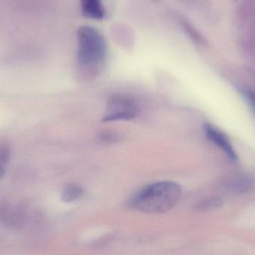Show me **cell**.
Masks as SVG:
<instances>
[{
  "label": "cell",
  "mask_w": 255,
  "mask_h": 255,
  "mask_svg": "<svg viewBox=\"0 0 255 255\" xmlns=\"http://www.w3.org/2000/svg\"><path fill=\"white\" fill-rule=\"evenodd\" d=\"M181 192V187L176 183H155L139 192L132 199L131 207L144 214H164L177 205Z\"/></svg>",
  "instance_id": "6da1fadb"
},
{
  "label": "cell",
  "mask_w": 255,
  "mask_h": 255,
  "mask_svg": "<svg viewBox=\"0 0 255 255\" xmlns=\"http://www.w3.org/2000/svg\"><path fill=\"white\" fill-rule=\"evenodd\" d=\"M78 60L84 67L101 65L106 58L108 47L103 34L94 27L82 25L78 30Z\"/></svg>",
  "instance_id": "7a4b0ae2"
},
{
  "label": "cell",
  "mask_w": 255,
  "mask_h": 255,
  "mask_svg": "<svg viewBox=\"0 0 255 255\" xmlns=\"http://www.w3.org/2000/svg\"><path fill=\"white\" fill-rule=\"evenodd\" d=\"M138 114L136 102L127 96H114L108 102L103 121H122L134 118Z\"/></svg>",
  "instance_id": "3957f363"
},
{
  "label": "cell",
  "mask_w": 255,
  "mask_h": 255,
  "mask_svg": "<svg viewBox=\"0 0 255 255\" xmlns=\"http://www.w3.org/2000/svg\"><path fill=\"white\" fill-rule=\"evenodd\" d=\"M205 131L208 139L219 148L223 149L231 160L234 161L238 160L236 152L226 135L210 124H206L205 126Z\"/></svg>",
  "instance_id": "277c9868"
},
{
  "label": "cell",
  "mask_w": 255,
  "mask_h": 255,
  "mask_svg": "<svg viewBox=\"0 0 255 255\" xmlns=\"http://www.w3.org/2000/svg\"><path fill=\"white\" fill-rule=\"evenodd\" d=\"M81 7L82 13L87 17L101 19L106 16V8L100 0H84Z\"/></svg>",
  "instance_id": "5b68a950"
},
{
  "label": "cell",
  "mask_w": 255,
  "mask_h": 255,
  "mask_svg": "<svg viewBox=\"0 0 255 255\" xmlns=\"http://www.w3.org/2000/svg\"><path fill=\"white\" fill-rule=\"evenodd\" d=\"M254 187V182L251 179L241 177L229 180L226 183L225 188L235 194H244L251 191Z\"/></svg>",
  "instance_id": "8992f818"
},
{
  "label": "cell",
  "mask_w": 255,
  "mask_h": 255,
  "mask_svg": "<svg viewBox=\"0 0 255 255\" xmlns=\"http://www.w3.org/2000/svg\"><path fill=\"white\" fill-rule=\"evenodd\" d=\"M223 205H224V202L223 199L218 197H213L200 201L195 205L194 208L196 211L205 212V211L218 209L223 207Z\"/></svg>",
  "instance_id": "52a82bcc"
},
{
  "label": "cell",
  "mask_w": 255,
  "mask_h": 255,
  "mask_svg": "<svg viewBox=\"0 0 255 255\" xmlns=\"http://www.w3.org/2000/svg\"><path fill=\"white\" fill-rule=\"evenodd\" d=\"M82 195H83V190L81 187L74 184H70L64 188L61 194V199L63 202L70 203L80 199Z\"/></svg>",
  "instance_id": "ba28073f"
},
{
  "label": "cell",
  "mask_w": 255,
  "mask_h": 255,
  "mask_svg": "<svg viewBox=\"0 0 255 255\" xmlns=\"http://www.w3.org/2000/svg\"><path fill=\"white\" fill-rule=\"evenodd\" d=\"M10 151L8 145L4 144L0 146V178L4 175L6 166L10 158Z\"/></svg>",
  "instance_id": "9c48e42d"
},
{
  "label": "cell",
  "mask_w": 255,
  "mask_h": 255,
  "mask_svg": "<svg viewBox=\"0 0 255 255\" xmlns=\"http://www.w3.org/2000/svg\"><path fill=\"white\" fill-rule=\"evenodd\" d=\"M246 97L250 101V104L253 106V109H254L255 112V94L253 91H248L246 92Z\"/></svg>",
  "instance_id": "30bf717a"
}]
</instances>
